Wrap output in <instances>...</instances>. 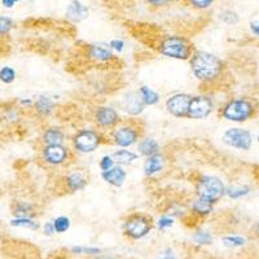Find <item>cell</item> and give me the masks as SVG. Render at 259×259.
<instances>
[{"label":"cell","instance_id":"cell-6","mask_svg":"<svg viewBox=\"0 0 259 259\" xmlns=\"http://www.w3.org/2000/svg\"><path fill=\"white\" fill-rule=\"evenodd\" d=\"M103 143V136L96 130H80L73 136V147L78 153H94Z\"/></svg>","mask_w":259,"mask_h":259},{"label":"cell","instance_id":"cell-15","mask_svg":"<svg viewBox=\"0 0 259 259\" xmlns=\"http://www.w3.org/2000/svg\"><path fill=\"white\" fill-rule=\"evenodd\" d=\"M89 57L99 64H106L114 60V53L109 45H90L87 48Z\"/></svg>","mask_w":259,"mask_h":259},{"label":"cell","instance_id":"cell-33","mask_svg":"<svg viewBox=\"0 0 259 259\" xmlns=\"http://www.w3.org/2000/svg\"><path fill=\"white\" fill-rule=\"evenodd\" d=\"M13 27H15V22H13L12 18L0 16V36L8 35Z\"/></svg>","mask_w":259,"mask_h":259},{"label":"cell","instance_id":"cell-37","mask_svg":"<svg viewBox=\"0 0 259 259\" xmlns=\"http://www.w3.org/2000/svg\"><path fill=\"white\" fill-rule=\"evenodd\" d=\"M188 2L196 9H207L210 6H212L215 0H188Z\"/></svg>","mask_w":259,"mask_h":259},{"label":"cell","instance_id":"cell-40","mask_svg":"<svg viewBox=\"0 0 259 259\" xmlns=\"http://www.w3.org/2000/svg\"><path fill=\"white\" fill-rule=\"evenodd\" d=\"M147 2L153 7H165L170 3V0H147Z\"/></svg>","mask_w":259,"mask_h":259},{"label":"cell","instance_id":"cell-1","mask_svg":"<svg viewBox=\"0 0 259 259\" xmlns=\"http://www.w3.org/2000/svg\"><path fill=\"white\" fill-rule=\"evenodd\" d=\"M189 64L194 77L202 83H214L224 71V62L217 55L206 51H194Z\"/></svg>","mask_w":259,"mask_h":259},{"label":"cell","instance_id":"cell-3","mask_svg":"<svg viewBox=\"0 0 259 259\" xmlns=\"http://www.w3.org/2000/svg\"><path fill=\"white\" fill-rule=\"evenodd\" d=\"M158 52L167 59L187 61L193 55V46L188 39L179 35H167L161 39L158 45Z\"/></svg>","mask_w":259,"mask_h":259},{"label":"cell","instance_id":"cell-41","mask_svg":"<svg viewBox=\"0 0 259 259\" xmlns=\"http://www.w3.org/2000/svg\"><path fill=\"white\" fill-rule=\"evenodd\" d=\"M250 31L253 35L259 36V21H251L250 22Z\"/></svg>","mask_w":259,"mask_h":259},{"label":"cell","instance_id":"cell-29","mask_svg":"<svg viewBox=\"0 0 259 259\" xmlns=\"http://www.w3.org/2000/svg\"><path fill=\"white\" fill-rule=\"evenodd\" d=\"M17 78V73L12 66H3L0 69V82L4 84H11Z\"/></svg>","mask_w":259,"mask_h":259},{"label":"cell","instance_id":"cell-45","mask_svg":"<svg viewBox=\"0 0 259 259\" xmlns=\"http://www.w3.org/2000/svg\"><path fill=\"white\" fill-rule=\"evenodd\" d=\"M256 140H258V143H259V133H258V136H256Z\"/></svg>","mask_w":259,"mask_h":259},{"label":"cell","instance_id":"cell-10","mask_svg":"<svg viewBox=\"0 0 259 259\" xmlns=\"http://www.w3.org/2000/svg\"><path fill=\"white\" fill-rule=\"evenodd\" d=\"M191 100L192 96L188 94L171 95L165 103L166 110L175 118H187Z\"/></svg>","mask_w":259,"mask_h":259},{"label":"cell","instance_id":"cell-16","mask_svg":"<svg viewBox=\"0 0 259 259\" xmlns=\"http://www.w3.org/2000/svg\"><path fill=\"white\" fill-rule=\"evenodd\" d=\"M65 187L69 192L74 193V192H79L87 187L89 184V178L85 175L84 171L75 170L71 171L70 174L65 177Z\"/></svg>","mask_w":259,"mask_h":259},{"label":"cell","instance_id":"cell-31","mask_svg":"<svg viewBox=\"0 0 259 259\" xmlns=\"http://www.w3.org/2000/svg\"><path fill=\"white\" fill-rule=\"evenodd\" d=\"M221 21L223 24H226L227 26H233V25L239 24L240 17L235 11L227 9V11H223V12L221 13Z\"/></svg>","mask_w":259,"mask_h":259},{"label":"cell","instance_id":"cell-32","mask_svg":"<svg viewBox=\"0 0 259 259\" xmlns=\"http://www.w3.org/2000/svg\"><path fill=\"white\" fill-rule=\"evenodd\" d=\"M193 241L197 245H211L214 241V237L210 232L207 231H198L193 235Z\"/></svg>","mask_w":259,"mask_h":259},{"label":"cell","instance_id":"cell-5","mask_svg":"<svg viewBox=\"0 0 259 259\" xmlns=\"http://www.w3.org/2000/svg\"><path fill=\"white\" fill-rule=\"evenodd\" d=\"M152 228H153L152 221L147 215L140 214V212L128 215L123 224L124 235L131 240L143 239L148 233H150Z\"/></svg>","mask_w":259,"mask_h":259},{"label":"cell","instance_id":"cell-17","mask_svg":"<svg viewBox=\"0 0 259 259\" xmlns=\"http://www.w3.org/2000/svg\"><path fill=\"white\" fill-rule=\"evenodd\" d=\"M166 165V158L163 154L156 153L153 156L147 157L144 162V174L145 177L152 178L154 175L159 174Z\"/></svg>","mask_w":259,"mask_h":259},{"label":"cell","instance_id":"cell-34","mask_svg":"<svg viewBox=\"0 0 259 259\" xmlns=\"http://www.w3.org/2000/svg\"><path fill=\"white\" fill-rule=\"evenodd\" d=\"M73 254H84V255H97L101 253V249L92 246H73L70 249Z\"/></svg>","mask_w":259,"mask_h":259},{"label":"cell","instance_id":"cell-9","mask_svg":"<svg viewBox=\"0 0 259 259\" xmlns=\"http://www.w3.org/2000/svg\"><path fill=\"white\" fill-rule=\"evenodd\" d=\"M214 109V101L207 95H198L193 96L189 104L188 115L189 119H205L209 117Z\"/></svg>","mask_w":259,"mask_h":259},{"label":"cell","instance_id":"cell-43","mask_svg":"<svg viewBox=\"0 0 259 259\" xmlns=\"http://www.w3.org/2000/svg\"><path fill=\"white\" fill-rule=\"evenodd\" d=\"M162 258H177V255H175V253L171 249H167V250L163 253V255H162Z\"/></svg>","mask_w":259,"mask_h":259},{"label":"cell","instance_id":"cell-18","mask_svg":"<svg viewBox=\"0 0 259 259\" xmlns=\"http://www.w3.org/2000/svg\"><path fill=\"white\" fill-rule=\"evenodd\" d=\"M90 9L82 4L79 0H73L66 8V18L73 22H82L83 20L89 18Z\"/></svg>","mask_w":259,"mask_h":259},{"label":"cell","instance_id":"cell-4","mask_svg":"<svg viewBox=\"0 0 259 259\" xmlns=\"http://www.w3.org/2000/svg\"><path fill=\"white\" fill-rule=\"evenodd\" d=\"M226 191L227 188L222 179L214 175H203L196 183V194L200 197L207 198L214 203L226 196Z\"/></svg>","mask_w":259,"mask_h":259},{"label":"cell","instance_id":"cell-24","mask_svg":"<svg viewBox=\"0 0 259 259\" xmlns=\"http://www.w3.org/2000/svg\"><path fill=\"white\" fill-rule=\"evenodd\" d=\"M139 94H140L143 101H144V104L147 106H153L159 103L158 92L154 91L153 89H150L149 85H142L139 89Z\"/></svg>","mask_w":259,"mask_h":259},{"label":"cell","instance_id":"cell-21","mask_svg":"<svg viewBox=\"0 0 259 259\" xmlns=\"http://www.w3.org/2000/svg\"><path fill=\"white\" fill-rule=\"evenodd\" d=\"M138 150L140 156L149 157V156H153V154L156 153H159L161 145L158 144V142H157L156 139L144 138L140 140V143H139Z\"/></svg>","mask_w":259,"mask_h":259},{"label":"cell","instance_id":"cell-7","mask_svg":"<svg viewBox=\"0 0 259 259\" xmlns=\"http://www.w3.org/2000/svg\"><path fill=\"white\" fill-rule=\"evenodd\" d=\"M140 138H142V130L135 123L118 124L112 131L113 143L119 148L133 147Z\"/></svg>","mask_w":259,"mask_h":259},{"label":"cell","instance_id":"cell-12","mask_svg":"<svg viewBox=\"0 0 259 259\" xmlns=\"http://www.w3.org/2000/svg\"><path fill=\"white\" fill-rule=\"evenodd\" d=\"M70 156L68 148H65L64 144L56 145H45L41 150L43 161L51 166H61L66 163Z\"/></svg>","mask_w":259,"mask_h":259},{"label":"cell","instance_id":"cell-39","mask_svg":"<svg viewBox=\"0 0 259 259\" xmlns=\"http://www.w3.org/2000/svg\"><path fill=\"white\" fill-rule=\"evenodd\" d=\"M43 231H45L46 236H52L53 233H56V231H55V226H53V222H47V223H45V226H43Z\"/></svg>","mask_w":259,"mask_h":259},{"label":"cell","instance_id":"cell-23","mask_svg":"<svg viewBox=\"0 0 259 259\" xmlns=\"http://www.w3.org/2000/svg\"><path fill=\"white\" fill-rule=\"evenodd\" d=\"M34 108H35L36 113L47 117V115L52 114V112L55 110V103H53L52 99H50L48 96H39L38 99L34 101Z\"/></svg>","mask_w":259,"mask_h":259},{"label":"cell","instance_id":"cell-30","mask_svg":"<svg viewBox=\"0 0 259 259\" xmlns=\"http://www.w3.org/2000/svg\"><path fill=\"white\" fill-rule=\"evenodd\" d=\"M53 226H55V231H56V233H65L70 230L71 221L70 218H68V217L61 215V217H57V218L53 221Z\"/></svg>","mask_w":259,"mask_h":259},{"label":"cell","instance_id":"cell-8","mask_svg":"<svg viewBox=\"0 0 259 259\" xmlns=\"http://www.w3.org/2000/svg\"><path fill=\"white\" fill-rule=\"evenodd\" d=\"M222 142L231 148L239 150H249L253 145V136L250 131L240 127H231L222 135Z\"/></svg>","mask_w":259,"mask_h":259},{"label":"cell","instance_id":"cell-19","mask_svg":"<svg viewBox=\"0 0 259 259\" xmlns=\"http://www.w3.org/2000/svg\"><path fill=\"white\" fill-rule=\"evenodd\" d=\"M214 205L215 203L212 201L207 200V198H203L197 196V198H194L191 203V211L192 214L196 215V217H207V215L211 214L214 211Z\"/></svg>","mask_w":259,"mask_h":259},{"label":"cell","instance_id":"cell-28","mask_svg":"<svg viewBox=\"0 0 259 259\" xmlns=\"http://www.w3.org/2000/svg\"><path fill=\"white\" fill-rule=\"evenodd\" d=\"M250 193V188L247 186H237V187H230L227 188L226 196L231 200H239V198L245 197Z\"/></svg>","mask_w":259,"mask_h":259},{"label":"cell","instance_id":"cell-2","mask_svg":"<svg viewBox=\"0 0 259 259\" xmlns=\"http://www.w3.org/2000/svg\"><path fill=\"white\" fill-rule=\"evenodd\" d=\"M256 112H258V104L255 103V100L247 97H239L227 101L221 108L219 115L228 122L242 123L255 117Z\"/></svg>","mask_w":259,"mask_h":259},{"label":"cell","instance_id":"cell-25","mask_svg":"<svg viewBox=\"0 0 259 259\" xmlns=\"http://www.w3.org/2000/svg\"><path fill=\"white\" fill-rule=\"evenodd\" d=\"M11 226L18 227V228H27V230L36 231L39 230V223L31 218V217H16L11 221Z\"/></svg>","mask_w":259,"mask_h":259},{"label":"cell","instance_id":"cell-38","mask_svg":"<svg viewBox=\"0 0 259 259\" xmlns=\"http://www.w3.org/2000/svg\"><path fill=\"white\" fill-rule=\"evenodd\" d=\"M109 46L113 51H115V52L118 53L123 52L124 50V41L122 40V39H112V40L109 41Z\"/></svg>","mask_w":259,"mask_h":259},{"label":"cell","instance_id":"cell-26","mask_svg":"<svg viewBox=\"0 0 259 259\" xmlns=\"http://www.w3.org/2000/svg\"><path fill=\"white\" fill-rule=\"evenodd\" d=\"M13 215L15 217H34L35 210L30 202H24V201H18L13 205Z\"/></svg>","mask_w":259,"mask_h":259},{"label":"cell","instance_id":"cell-13","mask_svg":"<svg viewBox=\"0 0 259 259\" xmlns=\"http://www.w3.org/2000/svg\"><path fill=\"white\" fill-rule=\"evenodd\" d=\"M119 106L124 113H127L131 117H136V115L142 114L144 112V108L147 105L143 101L139 91H130L122 95L121 100H119Z\"/></svg>","mask_w":259,"mask_h":259},{"label":"cell","instance_id":"cell-11","mask_svg":"<svg viewBox=\"0 0 259 259\" xmlns=\"http://www.w3.org/2000/svg\"><path fill=\"white\" fill-rule=\"evenodd\" d=\"M94 121L97 127L108 130L121 123V117L112 106H99L94 113Z\"/></svg>","mask_w":259,"mask_h":259},{"label":"cell","instance_id":"cell-35","mask_svg":"<svg viewBox=\"0 0 259 259\" xmlns=\"http://www.w3.org/2000/svg\"><path fill=\"white\" fill-rule=\"evenodd\" d=\"M174 218L170 217V215H162L161 218L157 221V227H158V230L163 231L167 230V228H171V227L174 226Z\"/></svg>","mask_w":259,"mask_h":259},{"label":"cell","instance_id":"cell-42","mask_svg":"<svg viewBox=\"0 0 259 259\" xmlns=\"http://www.w3.org/2000/svg\"><path fill=\"white\" fill-rule=\"evenodd\" d=\"M18 2H20V0H2V4H3L6 8L9 9V8H13Z\"/></svg>","mask_w":259,"mask_h":259},{"label":"cell","instance_id":"cell-20","mask_svg":"<svg viewBox=\"0 0 259 259\" xmlns=\"http://www.w3.org/2000/svg\"><path fill=\"white\" fill-rule=\"evenodd\" d=\"M41 142L45 145L64 144L65 133L60 127H48L41 135Z\"/></svg>","mask_w":259,"mask_h":259},{"label":"cell","instance_id":"cell-36","mask_svg":"<svg viewBox=\"0 0 259 259\" xmlns=\"http://www.w3.org/2000/svg\"><path fill=\"white\" fill-rule=\"evenodd\" d=\"M117 163H115V161L113 159L112 156H104L103 158L100 159V162H99V167H100L101 171H106L109 170V168H112L113 166H115Z\"/></svg>","mask_w":259,"mask_h":259},{"label":"cell","instance_id":"cell-44","mask_svg":"<svg viewBox=\"0 0 259 259\" xmlns=\"http://www.w3.org/2000/svg\"><path fill=\"white\" fill-rule=\"evenodd\" d=\"M255 236H256V239L259 240V223L255 226Z\"/></svg>","mask_w":259,"mask_h":259},{"label":"cell","instance_id":"cell-27","mask_svg":"<svg viewBox=\"0 0 259 259\" xmlns=\"http://www.w3.org/2000/svg\"><path fill=\"white\" fill-rule=\"evenodd\" d=\"M222 242L224 246L231 247V249H236V247H242L246 245L247 240L246 237L241 235H226L222 237Z\"/></svg>","mask_w":259,"mask_h":259},{"label":"cell","instance_id":"cell-22","mask_svg":"<svg viewBox=\"0 0 259 259\" xmlns=\"http://www.w3.org/2000/svg\"><path fill=\"white\" fill-rule=\"evenodd\" d=\"M112 157L117 165L127 166V165H131V163H134L135 161H138L139 154L134 153L133 150H127L126 148H121V149L115 150L114 153L112 154Z\"/></svg>","mask_w":259,"mask_h":259},{"label":"cell","instance_id":"cell-14","mask_svg":"<svg viewBox=\"0 0 259 259\" xmlns=\"http://www.w3.org/2000/svg\"><path fill=\"white\" fill-rule=\"evenodd\" d=\"M101 178L114 188H121L127 179V171L122 165H115L106 171H101Z\"/></svg>","mask_w":259,"mask_h":259}]
</instances>
